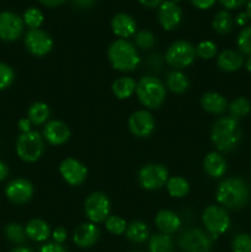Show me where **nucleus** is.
Masks as SVG:
<instances>
[{
  "label": "nucleus",
  "mask_w": 251,
  "mask_h": 252,
  "mask_svg": "<svg viewBox=\"0 0 251 252\" xmlns=\"http://www.w3.org/2000/svg\"><path fill=\"white\" fill-rule=\"evenodd\" d=\"M250 187L241 177H229L219 184L216 198L219 206L229 209H241L250 199Z\"/></svg>",
  "instance_id": "1"
},
{
  "label": "nucleus",
  "mask_w": 251,
  "mask_h": 252,
  "mask_svg": "<svg viewBox=\"0 0 251 252\" xmlns=\"http://www.w3.org/2000/svg\"><path fill=\"white\" fill-rule=\"evenodd\" d=\"M211 139L220 153H229L235 149L241 140L239 121L229 117H220L214 122Z\"/></svg>",
  "instance_id": "2"
},
{
  "label": "nucleus",
  "mask_w": 251,
  "mask_h": 252,
  "mask_svg": "<svg viewBox=\"0 0 251 252\" xmlns=\"http://www.w3.org/2000/svg\"><path fill=\"white\" fill-rule=\"evenodd\" d=\"M110 63L116 70L133 71L138 68L140 63V57L138 51L127 39H116L107 51Z\"/></svg>",
  "instance_id": "3"
},
{
  "label": "nucleus",
  "mask_w": 251,
  "mask_h": 252,
  "mask_svg": "<svg viewBox=\"0 0 251 252\" xmlns=\"http://www.w3.org/2000/svg\"><path fill=\"white\" fill-rule=\"evenodd\" d=\"M140 103L147 108H159L166 98L164 83L155 76H143L135 89Z\"/></svg>",
  "instance_id": "4"
},
{
  "label": "nucleus",
  "mask_w": 251,
  "mask_h": 252,
  "mask_svg": "<svg viewBox=\"0 0 251 252\" xmlns=\"http://www.w3.org/2000/svg\"><path fill=\"white\" fill-rule=\"evenodd\" d=\"M44 152L43 137L36 130L21 133L16 140L17 157L26 162H34Z\"/></svg>",
  "instance_id": "5"
},
{
  "label": "nucleus",
  "mask_w": 251,
  "mask_h": 252,
  "mask_svg": "<svg viewBox=\"0 0 251 252\" xmlns=\"http://www.w3.org/2000/svg\"><path fill=\"white\" fill-rule=\"evenodd\" d=\"M202 221L212 238H217L226 233L230 228V217L228 211L218 204H211L204 209L202 214Z\"/></svg>",
  "instance_id": "6"
},
{
  "label": "nucleus",
  "mask_w": 251,
  "mask_h": 252,
  "mask_svg": "<svg viewBox=\"0 0 251 252\" xmlns=\"http://www.w3.org/2000/svg\"><path fill=\"white\" fill-rule=\"evenodd\" d=\"M196 48L189 42L180 39L174 42L165 53V61L175 69H184L191 65L196 59Z\"/></svg>",
  "instance_id": "7"
},
{
  "label": "nucleus",
  "mask_w": 251,
  "mask_h": 252,
  "mask_svg": "<svg viewBox=\"0 0 251 252\" xmlns=\"http://www.w3.org/2000/svg\"><path fill=\"white\" fill-rule=\"evenodd\" d=\"M84 211L89 220L94 224L102 223L110 216L111 202L102 192H94L89 194L84 203Z\"/></svg>",
  "instance_id": "8"
},
{
  "label": "nucleus",
  "mask_w": 251,
  "mask_h": 252,
  "mask_svg": "<svg viewBox=\"0 0 251 252\" xmlns=\"http://www.w3.org/2000/svg\"><path fill=\"white\" fill-rule=\"evenodd\" d=\"M140 186L148 191H157L164 187L169 180V171L164 165L148 164L138 174Z\"/></svg>",
  "instance_id": "9"
},
{
  "label": "nucleus",
  "mask_w": 251,
  "mask_h": 252,
  "mask_svg": "<svg viewBox=\"0 0 251 252\" xmlns=\"http://www.w3.org/2000/svg\"><path fill=\"white\" fill-rule=\"evenodd\" d=\"M179 245L184 252H209L212 249V239L201 229L192 228L180 235Z\"/></svg>",
  "instance_id": "10"
},
{
  "label": "nucleus",
  "mask_w": 251,
  "mask_h": 252,
  "mask_svg": "<svg viewBox=\"0 0 251 252\" xmlns=\"http://www.w3.org/2000/svg\"><path fill=\"white\" fill-rule=\"evenodd\" d=\"M24 20L15 12H0V39L5 42L19 39L24 32Z\"/></svg>",
  "instance_id": "11"
},
{
  "label": "nucleus",
  "mask_w": 251,
  "mask_h": 252,
  "mask_svg": "<svg viewBox=\"0 0 251 252\" xmlns=\"http://www.w3.org/2000/svg\"><path fill=\"white\" fill-rule=\"evenodd\" d=\"M25 46L33 56L44 57L53 48V39L42 30H30L25 36Z\"/></svg>",
  "instance_id": "12"
},
{
  "label": "nucleus",
  "mask_w": 251,
  "mask_h": 252,
  "mask_svg": "<svg viewBox=\"0 0 251 252\" xmlns=\"http://www.w3.org/2000/svg\"><path fill=\"white\" fill-rule=\"evenodd\" d=\"M128 127L130 133L137 138H147L154 132L155 121L152 113L145 110H138L129 116Z\"/></svg>",
  "instance_id": "13"
},
{
  "label": "nucleus",
  "mask_w": 251,
  "mask_h": 252,
  "mask_svg": "<svg viewBox=\"0 0 251 252\" xmlns=\"http://www.w3.org/2000/svg\"><path fill=\"white\" fill-rule=\"evenodd\" d=\"M59 172L66 184L70 186H79L88 176V169L83 162L74 158H66L59 165Z\"/></svg>",
  "instance_id": "14"
},
{
  "label": "nucleus",
  "mask_w": 251,
  "mask_h": 252,
  "mask_svg": "<svg viewBox=\"0 0 251 252\" xmlns=\"http://www.w3.org/2000/svg\"><path fill=\"white\" fill-rule=\"evenodd\" d=\"M5 196L15 204H25L33 196V186L26 179H15L5 187Z\"/></svg>",
  "instance_id": "15"
},
{
  "label": "nucleus",
  "mask_w": 251,
  "mask_h": 252,
  "mask_svg": "<svg viewBox=\"0 0 251 252\" xmlns=\"http://www.w3.org/2000/svg\"><path fill=\"white\" fill-rule=\"evenodd\" d=\"M160 25L166 31H172L180 25L182 20V11L174 1H162L157 11Z\"/></svg>",
  "instance_id": "16"
},
{
  "label": "nucleus",
  "mask_w": 251,
  "mask_h": 252,
  "mask_svg": "<svg viewBox=\"0 0 251 252\" xmlns=\"http://www.w3.org/2000/svg\"><path fill=\"white\" fill-rule=\"evenodd\" d=\"M70 129L64 122L58 120L49 121L43 128V138L51 145H62L70 138Z\"/></svg>",
  "instance_id": "17"
},
{
  "label": "nucleus",
  "mask_w": 251,
  "mask_h": 252,
  "mask_svg": "<svg viewBox=\"0 0 251 252\" xmlns=\"http://www.w3.org/2000/svg\"><path fill=\"white\" fill-rule=\"evenodd\" d=\"M100 238V229L94 223L80 224L73 234V241L79 248H91Z\"/></svg>",
  "instance_id": "18"
},
{
  "label": "nucleus",
  "mask_w": 251,
  "mask_h": 252,
  "mask_svg": "<svg viewBox=\"0 0 251 252\" xmlns=\"http://www.w3.org/2000/svg\"><path fill=\"white\" fill-rule=\"evenodd\" d=\"M111 27L116 36L120 37L121 39H126L128 37H132L137 30V24L134 19L125 12H120L116 16H113L111 21Z\"/></svg>",
  "instance_id": "19"
},
{
  "label": "nucleus",
  "mask_w": 251,
  "mask_h": 252,
  "mask_svg": "<svg viewBox=\"0 0 251 252\" xmlns=\"http://www.w3.org/2000/svg\"><path fill=\"white\" fill-rule=\"evenodd\" d=\"M244 63L245 62H244L243 54L234 49H224L217 58L218 68L223 71H228V73L238 71L239 69L243 68Z\"/></svg>",
  "instance_id": "20"
},
{
  "label": "nucleus",
  "mask_w": 251,
  "mask_h": 252,
  "mask_svg": "<svg viewBox=\"0 0 251 252\" xmlns=\"http://www.w3.org/2000/svg\"><path fill=\"white\" fill-rule=\"evenodd\" d=\"M155 225L161 233L172 234L181 228V219L176 213L169 209H162L155 216Z\"/></svg>",
  "instance_id": "21"
},
{
  "label": "nucleus",
  "mask_w": 251,
  "mask_h": 252,
  "mask_svg": "<svg viewBox=\"0 0 251 252\" xmlns=\"http://www.w3.org/2000/svg\"><path fill=\"white\" fill-rule=\"evenodd\" d=\"M203 169L208 176L219 179L226 172V160L218 152H212L203 160Z\"/></svg>",
  "instance_id": "22"
},
{
  "label": "nucleus",
  "mask_w": 251,
  "mask_h": 252,
  "mask_svg": "<svg viewBox=\"0 0 251 252\" xmlns=\"http://www.w3.org/2000/svg\"><path fill=\"white\" fill-rule=\"evenodd\" d=\"M201 106L204 111L212 115H221L228 108V101L218 93H206L201 97Z\"/></svg>",
  "instance_id": "23"
},
{
  "label": "nucleus",
  "mask_w": 251,
  "mask_h": 252,
  "mask_svg": "<svg viewBox=\"0 0 251 252\" xmlns=\"http://www.w3.org/2000/svg\"><path fill=\"white\" fill-rule=\"evenodd\" d=\"M25 231H26L27 238L37 241V243L46 241L51 235V228L42 219H32V220H30L27 223L26 228H25Z\"/></svg>",
  "instance_id": "24"
},
{
  "label": "nucleus",
  "mask_w": 251,
  "mask_h": 252,
  "mask_svg": "<svg viewBox=\"0 0 251 252\" xmlns=\"http://www.w3.org/2000/svg\"><path fill=\"white\" fill-rule=\"evenodd\" d=\"M137 89V83L130 76H121L116 79L112 84V93L120 100L129 98Z\"/></svg>",
  "instance_id": "25"
},
{
  "label": "nucleus",
  "mask_w": 251,
  "mask_h": 252,
  "mask_svg": "<svg viewBox=\"0 0 251 252\" xmlns=\"http://www.w3.org/2000/svg\"><path fill=\"white\" fill-rule=\"evenodd\" d=\"M126 236L134 244H143L149 239V229L147 224L140 220L132 221L126 229Z\"/></svg>",
  "instance_id": "26"
},
{
  "label": "nucleus",
  "mask_w": 251,
  "mask_h": 252,
  "mask_svg": "<svg viewBox=\"0 0 251 252\" xmlns=\"http://www.w3.org/2000/svg\"><path fill=\"white\" fill-rule=\"evenodd\" d=\"M166 88L174 94H184L188 90V78L180 70H172L166 76Z\"/></svg>",
  "instance_id": "27"
},
{
  "label": "nucleus",
  "mask_w": 251,
  "mask_h": 252,
  "mask_svg": "<svg viewBox=\"0 0 251 252\" xmlns=\"http://www.w3.org/2000/svg\"><path fill=\"white\" fill-rule=\"evenodd\" d=\"M49 115H51V111H49L48 105L44 102H41V101H37V102L32 103L30 106L29 111H27V118L34 126L44 125L47 122V120L49 118Z\"/></svg>",
  "instance_id": "28"
},
{
  "label": "nucleus",
  "mask_w": 251,
  "mask_h": 252,
  "mask_svg": "<svg viewBox=\"0 0 251 252\" xmlns=\"http://www.w3.org/2000/svg\"><path fill=\"white\" fill-rule=\"evenodd\" d=\"M212 27L219 34L230 33L234 27L233 16L228 11H225V10H221V11H219L214 16L213 22H212Z\"/></svg>",
  "instance_id": "29"
},
{
  "label": "nucleus",
  "mask_w": 251,
  "mask_h": 252,
  "mask_svg": "<svg viewBox=\"0 0 251 252\" xmlns=\"http://www.w3.org/2000/svg\"><path fill=\"white\" fill-rule=\"evenodd\" d=\"M166 189L171 197H174V198H182V197H186L188 194L189 184L184 177L174 176L167 180Z\"/></svg>",
  "instance_id": "30"
},
{
  "label": "nucleus",
  "mask_w": 251,
  "mask_h": 252,
  "mask_svg": "<svg viewBox=\"0 0 251 252\" xmlns=\"http://www.w3.org/2000/svg\"><path fill=\"white\" fill-rule=\"evenodd\" d=\"M149 251L150 252H172L174 251V244H172L170 235L164 233L154 234L149 240Z\"/></svg>",
  "instance_id": "31"
},
{
  "label": "nucleus",
  "mask_w": 251,
  "mask_h": 252,
  "mask_svg": "<svg viewBox=\"0 0 251 252\" xmlns=\"http://www.w3.org/2000/svg\"><path fill=\"white\" fill-rule=\"evenodd\" d=\"M228 108L229 113H230V117L239 121L241 120V118L246 117V116L250 113L251 103L248 98L240 96V97H236L235 100L231 101L230 105L228 106Z\"/></svg>",
  "instance_id": "32"
},
{
  "label": "nucleus",
  "mask_w": 251,
  "mask_h": 252,
  "mask_svg": "<svg viewBox=\"0 0 251 252\" xmlns=\"http://www.w3.org/2000/svg\"><path fill=\"white\" fill-rule=\"evenodd\" d=\"M24 24L29 27L30 30H37L41 27V25L43 24V14L39 9L37 7H29L26 11L24 12Z\"/></svg>",
  "instance_id": "33"
},
{
  "label": "nucleus",
  "mask_w": 251,
  "mask_h": 252,
  "mask_svg": "<svg viewBox=\"0 0 251 252\" xmlns=\"http://www.w3.org/2000/svg\"><path fill=\"white\" fill-rule=\"evenodd\" d=\"M4 233L6 239H9L11 243L15 244H22L26 239V231L17 223L7 224L4 229Z\"/></svg>",
  "instance_id": "34"
},
{
  "label": "nucleus",
  "mask_w": 251,
  "mask_h": 252,
  "mask_svg": "<svg viewBox=\"0 0 251 252\" xmlns=\"http://www.w3.org/2000/svg\"><path fill=\"white\" fill-rule=\"evenodd\" d=\"M105 226L108 233L113 235H122L126 233L127 223L120 216H108V218L105 220Z\"/></svg>",
  "instance_id": "35"
},
{
  "label": "nucleus",
  "mask_w": 251,
  "mask_h": 252,
  "mask_svg": "<svg viewBox=\"0 0 251 252\" xmlns=\"http://www.w3.org/2000/svg\"><path fill=\"white\" fill-rule=\"evenodd\" d=\"M236 44H238V48L240 49L241 53L251 57V26L241 30L238 39H236Z\"/></svg>",
  "instance_id": "36"
},
{
  "label": "nucleus",
  "mask_w": 251,
  "mask_h": 252,
  "mask_svg": "<svg viewBox=\"0 0 251 252\" xmlns=\"http://www.w3.org/2000/svg\"><path fill=\"white\" fill-rule=\"evenodd\" d=\"M197 57L202 59H212L217 54V44L212 41H202L196 47Z\"/></svg>",
  "instance_id": "37"
},
{
  "label": "nucleus",
  "mask_w": 251,
  "mask_h": 252,
  "mask_svg": "<svg viewBox=\"0 0 251 252\" xmlns=\"http://www.w3.org/2000/svg\"><path fill=\"white\" fill-rule=\"evenodd\" d=\"M134 42L135 46L139 47V48L150 49L155 44V36L153 34V32L148 31V30H142V31L135 33Z\"/></svg>",
  "instance_id": "38"
},
{
  "label": "nucleus",
  "mask_w": 251,
  "mask_h": 252,
  "mask_svg": "<svg viewBox=\"0 0 251 252\" xmlns=\"http://www.w3.org/2000/svg\"><path fill=\"white\" fill-rule=\"evenodd\" d=\"M233 252H251V236L249 234H238L231 243Z\"/></svg>",
  "instance_id": "39"
},
{
  "label": "nucleus",
  "mask_w": 251,
  "mask_h": 252,
  "mask_svg": "<svg viewBox=\"0 0 251 252\" xmlns=\"http://www.w3.org/2000/svg\"><path fill=\"white\" fill-rule=\"evenodd\" d=\"M15 78L14 70L10 65L0 62V90H5L12 84Z\"/></svg>",
  "instance_id": "40"
},
{
  "label": "nucleus",
  "mask_w": 251,
  "mask_h": 252,
  "mask_svg": "<svg viewBox=\"0 0 251 252\" xmlns=\"http://www.w3.org/2000/svg\"><path fill=\"white\" fill-rule=\"evenodd\" d=\"M52 236H53L54 243L63 244L64 241L66 240V238H68V231H66V229L63 228V226H58V228L53 230Z\"/></svg>",
  "instance_id": "41"
},
{
  "label": "nucleus",
  "mask_w": 251,
  "mask_h": 252,
  "mask_svg": "<svg viewBox=\"0 0 251 252\" xmlns=\"http://www.w3.org/2000/svg\"><path fill=\"white\" fill-rule=\"evenodd\" d=\"M39 252H68L65 250V248H64L62 244H57V243H47L44 244L43 246L41 248V250Z\"/></svg>",
  "instance_id": "42"
},
{
  "label": "nucleus",
  "mask_w": 251,
  "mask_h": 252,
  "mask_svg": "<svg viewBox=\"0 0 251 252\" xmlns=\"http://www.w3.org/2000/svg\"><path fill=\"white\" fill-rule=\"evenodd\" d=\"M249 0H219L221 5H223L225 9H238V7L243 6L244 4H248Z\"/></svg>",
  "instance_id": "43"
},
{
  "label": "nucleus",
  "mask_w": 251,
  "mask_h": 252,
  "mask_svg": "<svg viewBox=\"0 0 251 252\" xmlns=\"http://www.w3.org/2000/svg\"><path fill=\"white\" fill-rule=\"evenodd\" d=\"M191 2L194 5V6L198 7V9L206 10L213 6L216 0H191Z\"/></svg>",
  "instance_id": "44"
},
{
  "label": "nucleus",
  "mask_w": 251,
  "mask_h": 252,
  "mask_svg": "<svg viewBox=\"0 0 251 252\" xmlns=\"http://www.w3.org/2000/svg\"><path fill=\"white\" fill-rule=\"evenodd\" d=\"M17 127H19V129L21 130V133H27L30 132L32 127V123L31 121L29 120V118H21V120H19V122H17Z\"/></svg>",
  "instance_id": "45"
},
{
  "label": "nucleus",
  "mask_w": 251,
  "mask_h": 252,
  "mask_svg": "<svg viewBox=\"0 0 251 252\" xmlns=\"http://www.w3.org/2000/svg\"><path fill=\"white\" fill-rule=\"evenodd\" d=\"M95 1L96 0H74V4L80 9H89L95 4Z\"/></svg>",
  "instance_id": "46"
},
{
  "label": "nucleus",
  "mask_w": 251,
  "mask_h": 252,
  "mask_svg": "<svg viewBox=\"0 0 251 252\" xmlns=\"http://www.w3.org/2000/svg\"><path fill=\"white\" fill-rule=\"evenodd\" d=\"M248 20H249V16L246 12H240V14L238 15V16L235 17V24L239 25V26H245L246 24H248Z\"/></svg>",
  "instance_id": "47"
},
{
  "label": "nucleus",
  "mask_w": 251,
  "mask_h": 252,
  "mask_svg": "<svg viewBox=\"0 0 251 252\" xmlns=\"http://www.w3.org/2000/svg\"><path fill=\"white\" fill-rule=\"evenodd\" d=\"M7 175H9V167H7V165L4 161L0 160V182L4 181L7 177Z\"/></svg>",
  "instance_id": "48"
},
{
  "label": "nucleus",
  "mask_w": 251,
  "mask_h": 252,
  "mask_svg": "<svg viewBox=\"0 0 251 252\" xmlns=\"http://www.w3.org/2000/svg\"><path fill=\"white\" fill-rule=\"evenodd\" d=\"M138 1L147 7H157L162 4V0H138Z\"/></svg>",
  "instance_id": "49"
},
{
  "label": "nucleus",
  "mask_w": 251,
  "mask_h": 252,
  "mask_svg": "<svg viewBox=\"0 0 251 252\" xmlns=\"http://www.w3.org/2000/svg\"><path fill=\"white\" fill-rule=\"evenodd\" d=\"M41 4H43L44 6H48V7H54V6H58V5L63 4L64 0H38Z\"/></svg>",
  "instance_id": "50"
},
{
  "label": "nucleus",
  "mask_w": 251,
  "mask_h": 252,
  "mask_svg": "<svg viewBox=\"0 0 251 252\" xmlns=\"http://www.w3.org/2000/svg\"><path fill=\"white\" fill-rule=\"evenodd\" d=\"M244 65H245V69L249 71V73H251V57H249L248 59L245 61V63H244Z\"/></svg>",
  "instance_id": "51"
},
{
  "label": "nucleus",
  "mask_w": 251,
  "mask_h": 252,
  "mask_svg": "<svg viewBox=\"0 0 251 252\" xmlns=\"http://www.w3.org/2000/svg\"><path fill=\"white\" fill-rule=\"evenodd\" d=\"M246 14H248L249 19H251V0H249L246 4Z\"/></svg>",
  "instance_id": "52"
},
{
  "label": "nucleus",
  "mask_w": 251,
  "mask_h": 252,
  "mask_svg": "<svg viewBox=\"0 0 251 252\" xmlns=\"http://www.w3.org/2000/svg\"><path fill=\"white\" fill-rule=\"evenodd\" d=\"M11 252H33L32 250H30L29 248H17L15 250H12Z\"/></svg>",
  "instance_id": "53"
},
{
  "label": "nucleus",
  "mask_w": 251,
  "mask_h": 252,
  "mask_svg": "<svg viewBox=\"0 0 251 252\" xmlns=\"http://www.w3.org/2000/svg\"><path fill=\"white\" fill-rule=\"evenodd\" d=\"M171 1H174V2H177V1H180V0H171Z\"/></svg>",
  "instance_id": "54"
}]
</instances>
